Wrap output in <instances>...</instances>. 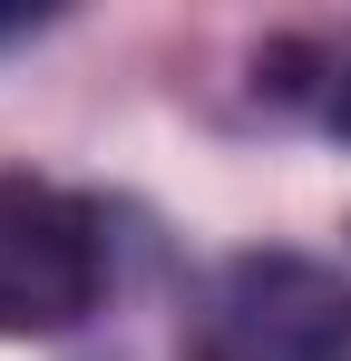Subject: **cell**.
<instances>
[{
  "instance_id": "obj_3",
  "label": "cell",
  "mask_w": 351,
  "mask_h": 361,
  "mask_svg": "<svg viewBox=\"0 0 351 361\" xmlns=\"http://www.w3.org/2000/svg\"><path fill=\"white\" fill-rule=\"evenodd\" d=\"M322 108H332V127H342V137H351V59H342V78L322 88Z\"/></svg>"
},
{
  "instance_id": "obj_1",
  "label": "cell",
  "mask_w": 351,
  "mask_h": 361,
  "mask_svg": "<svg viewBox=\"0 0 351 361\" xmlns=\"http://www.w3.org/2000/svg\"><path fill=\"white\" fill-rule=\"evenodd\" d=\"M195 361H351V283L312 254H234L195 302Z\"/></svg>"
},
{
  "instance_id": "obj_2",
  "label": "cell",
  "mask_w": 351,
  "mask_h": 361,
  "mask_svg": "<svg viewBox=\"0 0 351 361\" xmlns=\"http://www.w3.org/2000/svg\"><path fill=\"white\" fill-rule=\"evenodd\" d=\"M98 215L39 176H0V342H49L98 312Z\"/></svg>"
}]
</instances>
